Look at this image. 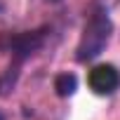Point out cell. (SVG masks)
Listing matches in <instances>:
<instances>
[{
  "mask_svg": "<svg viewBox=\"0 0 120 120\" xmlns=\"http://www.w3.org/2000/svg\"><path fill=\"white\" fill-rule=\"evenodd\" d=\"M111 33H113V21L108 17V10L106 7L94 10L90 21L82 28V35H80V42H78V49H75V59L80 64L97 59L104 52V47L108 45Z\"/></svg>",
  "mask_w": 120,
  "mask_h": 120,
  "instance_id": "cell-1",
  "label": "cell"
},
{
  "mask_svg": "<svg viewBox=\"0 0 120 120\" xmlns=\"http://www.w3.org/2000/svg\"><path fill=\"white\" fill-rule=\"evenodd\" d=\"M45 35H47V26L38 28V31H24V33H17V35H10V52H12V59L14 61H26L28 56H33L42 45H45Z\"/></svg>",
  "mask_w": 120,
  "mask_h": 120,
  "instance_id": "cell-2",
  "label": "cell"
},
{
  "mask_svg": "<svg viewBox=\"0 0 120 120\" xmlns=\"http://www.w3.org/2000/svg\"><path fill=\"white\" fill-rule=\"evenodd\" d=\"M87 82H90V87H92L94 94L108 97V94H113V92L120 87V71H118L113 64H97V66L90 71Z\"/></svg>",
  "mask_w": 120,
  "mask_h": 120,
  "instance_id": "cell-3",
  "label": "cell"
},
{
  "mask_svg": "<svg viewBox=\"0 0 120 120\" xmlns=\"http://www.w3.org/2000/svg\"><path fill=\"white\" fill-rule=\"evenodd\" d=\"M54 90H56V94L61 97V99L73 97L75 90H78V78H75V73H68V71L59 73V75L54 78Z\"/></svg>",
  "mask_w": 120,
  "mask_h": 120,
  "instance_id": "cell-4",
  "label": "cell"
},
{
  "mask_svg": "<svg viewBox=\"0 0 120 120\" xmlns=\"http://www.w3.org/2000/svg\"><path fill=\"white\" fill-rule=\"evenodd\" d=\"M21 61H14L12 59V64L7 66V71L0 75V97H7L14 87H17V80H19V73H21Z\"/></svg>",
  "mask_w": 120,
  "mask_h": 120,
  "instance_id": "cell-5",
  "label": "cell"
},
{
  "mask_svg": "<svg viewBox=\"0 0 120 120\" xmlns=\"http://www.w3.org/2000/svg\"><path fill=\"white\" fill-rule=\"evenodd\" d=\"M0 120H5V115H3V113H0Z\"/></svg>",
  "mask_w": 120,
  "mask_h": 120,
  "instance_id": "cell-6",
  "label": "cell"
},
{
  "mask_svg": "<svg viewBox=\"0 0 120 120\" xmlns=\"http://www.w3.org/2000/svg\"><path fill=\"white\" fill-rule=\"evenodd\" d=\"M52 3H59V0H52Z\"/></svg>",
  "mask_w": 120,
  "mask_h": 120,
  "instance_id": "cell-7",
  "label": "cell"
}]
</instances>
